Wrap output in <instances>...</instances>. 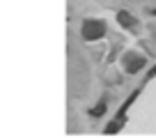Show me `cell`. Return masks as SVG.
Segmentation results:
<instances>
[{"label": "cell", "mask_w": 156, "mask_h": 138, "mask_svg": "<svg viewBox=\"0 0 156 138\" xmlns=\"http://www.w3.org/2000/svg\"><path fill=\"white\" fill-rule=\"evenodd\" d=\"M103 34H106V23L103 21H85L83 23V37L87 42L101 39Z\"/></svg>", "instance_id": "6da1fadb"}, {"label": "cell", "mask_w": 156, "mask_h": 138, "mask_svg": "<svg viewBox=\"0 0 156 138\" xmlns=\"http://www.w3.org/2000/svg\"><path fill=\"white\" fill-rule=\"evenodd\" d=\"M117 21H119V23L122 25H136V19H133L131 14H129V12H119V14H117Z\"/></svg>", "instance_id": "7a4b0ae2"}, {"label": "cell", "mask_w": 156, "mask_h": 138, "mask_svg": "<svg viewBox=\"0 0 156 138\" xmlns=\"http://www.w3.org/2000/svg\"><path fill=\"white\" fill-rule=\"evenodd\" d=\"M103 113H106V103H99V106H97V108H92V115H94V118H99V115H103Z\"/></svg>", "instance_id": "3957f363"}]
</instances>
